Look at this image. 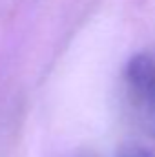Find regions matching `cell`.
Listing matches in <instances>:
<instances>
[{"instance_id":"cell-1","label":"cell","mask_w":155,"mask_h":157,"mask_svg":"<svg viewBox=\"0 0 155 157\" xmlns=\"http://www.w3.org/2000/svg\"><path fill=\"white\" fill-rule=\"evenodd\" d=\"M126 86L133 101L155 112V57L150 53H139L130 59L124 70Z\"/></svg>"},{"instance_id":"cell-2","label":"cell","mask_w":155,"mask_h":157,"mask_svg":"<svg viewBox=\"0 0 155 157\" xmlns=\"http://www.w3.org/2000/svg\"><path fill=\"white\" fill-rule=\"evenodd\" d=\"M120 157H152L146 150H142V148H137V146H130V148H126Z\"/></svg>"}]
</instances>
